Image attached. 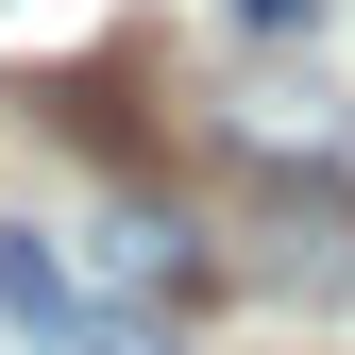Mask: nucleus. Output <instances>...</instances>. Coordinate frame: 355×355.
Segmentation results:
<instances>
[{
	"label": "nucleus",
	"mask_w": 355,
	"mask_h": 355,
	"mask_svg": "<svg viewBox=\"0 0 355 355\" xmlns=\"http://www.w3.org/2000/svg\"><path fill=\"white\" fill-rule=\"evenodd\" d=\"M220 17H237V34H304L322 0H220Z\"/></svg>",
	"instance_id": "5"
},
{
	"label": "nucleus",
	"mask_w": 355,
	"mask_h": 355,
	"mask_svg": "<svg viewBox=\"0 0 355 355\" xmlns=\"http://www.w3.org/2000/svg\"><path fill=\"white\" fill-rule=\"evenodd\" d=\"M220 271L271 304H355V169H237Z\"/></svg>",
	"instance_id": "1"
},
{
	"label": "nucleus",
	"mask_w": 355,
	"mask_h": 355,
	"mask_svg": "<svg viewBox=\"0 0 355 355\" xmlns=\"http://www.w3.org/2000/svg\"><path fill=\"white\" fill-rule=\"evenodd\" d=\"M68 355H187V338H169L153 304H85V338H68Z\"/></svg>",
	"instance_id": "4"
},
{
	"label": "nucleus",
	"mask_w": 355,
	"mask_h": 355,
	"mask_svg": "<svg viewBox=\"0 0 355 355\" xmlns=\"http://www.w3.org/2000/svg\"><path fill=\"white\" fill-rule=\"evenodd\" d=\"M0 322H17V338H85V304H68V271H51V237H17V220H0Z\"/></svg>",
	"instance_id": "3"
},
{
	"label": "nucleus",
	"mask_w": 355,
	"mask_h": 355,
	"mask_svg": "<svg viewBox=\"0 0 355 355\" xmlns=\"http://www.w3.org/2000/svg\"><path fill=\"white\" fill-rule=\"evenodd\" d=\"M85 271H102L119 304H153V322H187V304L220 288V254H203V220H169L153 187H119V203H102V237H85Z\"/></svg>",
	"instance_id": "2"
}]
</instances>
